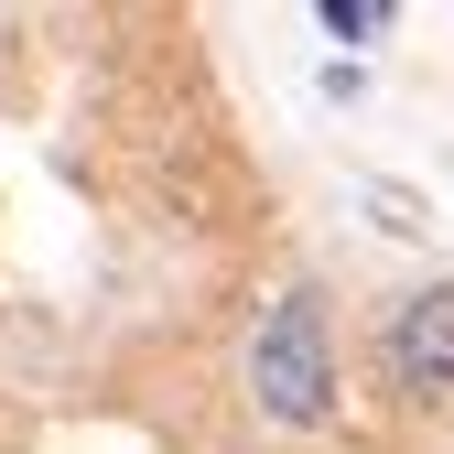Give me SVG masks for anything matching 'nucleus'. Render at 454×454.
Returning <instances> with one entry per match:
<instances>
[{"label":"nucleus","instance_id":"obj_1","mask_svg":"<svg viewBox=\"0 0 454 454\" xmlns=\"http://www.w3.org/2000/svg\"><path fill=\"white\" fill-rule=\"evenodd\" d=\"M249 389H260V411L293 422V433H314L335 411V335H325V303L314 293H281L260 314V335H249Z\"/></svg>","mask_w":454,"mask_h":454},{"label":"nucleus","instance_id":"obj_2","mask_svg":"<svg viewBox=\"0 0 454 454\" xmlns=\"http://www.w3.org/2000/svg\"><path fill=\"white\" fill-rule=\"evenodd\" d=\"M389 379L411 401H443L454 389V281H422V293L389 314Z\"/></svg>","mask_w":454,"mask_h":454},{"label":"nucleus","instance_id":"obj_3","mask_svg":"<svg viewBox=\"0 0 454 454\" xmlns=\"http://www.w3.org/2000/svg\"><path fill=\"white\" fill-rule=\"evenodd\" d=\"M335 43H368V33H389V0H325V12H314Z\"/></svg>","mask_w":454,"mask_h":454}]
</instances>
